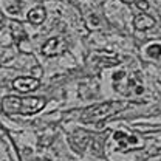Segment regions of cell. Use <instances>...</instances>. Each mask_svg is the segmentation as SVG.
<instances>
[{
  "mask_svg": "<svg viewBox=\"0 0 161 161\" xmlns=\"http://www.w3.org/2000/svg\"><path fill=\"white\" fill-rule=\"evenodd\" d=\"M45 107L43 98H19L6 96L2 101V110L6 115H34Z\"/></svg>",
  "mask_w": 161,
  "mask_h": 161,
  "instance_id": "6da1fadb",
  "label": "cell"
},
{
  "mask_svg": "<svg viewBox=\"0 0 161 161\" xmlns=\"http://www.w3.org/2000/svg\"><path fill=\"white\" fill-rule=\"evenodd\" d=\"M122 108L119 102H104V104H98L95 107L87 108L82 115H80V121L82 122H99V121L108 118L110 115L116 113L118 110Z\"/></svg>",
  "mask_w": 161,
  "mask_h": 161,
  "instance_id": "7a4b0ae2",
  "label": "cell"
},
{
  "mask_svg": "<svg viewBox=\"0 0 161 161\" xmlns=\"http://www.w3.org/2000/svg\"><path fill=\"white\" fill-rule=\"evenodd\" d=\"M67 47H68V43L64 37H51L42 45V54L53 58V56H58L60 53H64L67 50Z\"/></svg>",
  "mask_w": 161,
  "mask_h": 161,
  "instance_id": "3957f363",
  "label": "cell"
},
{
  "mask_svg": "<svg viewBox=\"0 0 161 161\" xmlns=\"http://www.w3.org/2000/svg\"><path fill=\"white\" fill-rule=\"evenodd\" d=\"M113 138L118 142V150H121V152H127L129 149L142 147V146H144V141H140L136 136L127 135V133H124V132H115Z\"/></svg>",
  "mask_w": 161,
  "mask_h": 161,
  "instance_id": "277c9868",
  "label": "cell"
},
{
  "mask_svg": "<svg viewBox=\"0 0 161 161\" xmlns=\"http://www.w3.org/2000/svg\"><path fill=\"white\" fill-rule=\"evenodd\" d=\"M39 85H40V80L36 79V78H17V79L13 80V87L16 90L22 92V93L36 90Z\"/></svg>",
  "mask_w": 161,
  "mask_h": 161,
  "instance_id": "5b68a950",
  "label": "cell"
},
{
  "mask_svg": "<svg viewBox=\"0 0 161 161\" xmlns=\"http://www.w3.org/2000/svg\"><path fill=\"white\" fill-rule=\"evenodd\" d=\"M133 26H135L138 31L150 30L152 26H155V19L150 17L149 14H138V16L133 19Z\"/></svg>",
  "mask_w": 161,
  "mask_h": 161,
  "instance_id": "8992f818",
  "label": "cell"
},
{
  "mask_svg": "<svg viewBox=\"0 0 161 161\" xmlns=\"http://www.w3.org/2000/svg\"><path fill=\"white\" fill-rule=\"evenodd\" d=\"M47 17V11L43 6H36L28 13V22L33 25H40Z\"/></svg>",
  "mask_w": 161,
  "mask_h": 161,
  "instance_id": "52a82bcc",
  "label": "cell"
},
{
  "mask_svg": "<svg viewBox=\"0 0 161 161\" xmlns=\"http://www.w3.org/2000/svg\"><path fill=\"white\" fill-rule=\"evenodd\" d=\"M146 53H147V56H149V58H152V59H160L161 58V45L153 43V45L147 47Z\"/></svg>",
  "mask_w": 161,
  "mask_h": 161,
  "instance_id": "ba28073f",
  "label": "cell"
},
{
  "mask_svg": "<svg viewBox=\"0 0 161 161\" xmlns=\"http://www.w3.org/2000/svg\"><path fill=\"white\" fill-rule=\"evenodd\" d=\"M136 6L142 9V11H147L149 9V3H147V0H136Z\"/></svg>",
  "mask_w": 161,
  "mask_h": 161,
  "instance_id": "9c48e42d",
  "label": "cell"
},
{
  "mask_svg": "<svg viewBox=\"0 0 161 161\" xmlns=\"http://www.w3.org/2000/svg\"><path fill=\"white\" fill-rule=\"evenodd\" d=\"M121 2H124V3H133V2H136V0H121Z\"/></svg>",
  "mask_w": 161,
  "mask_h": 161,
  "instance_id": "30bf717a",
  "label": "cell"
}]
</instances>
